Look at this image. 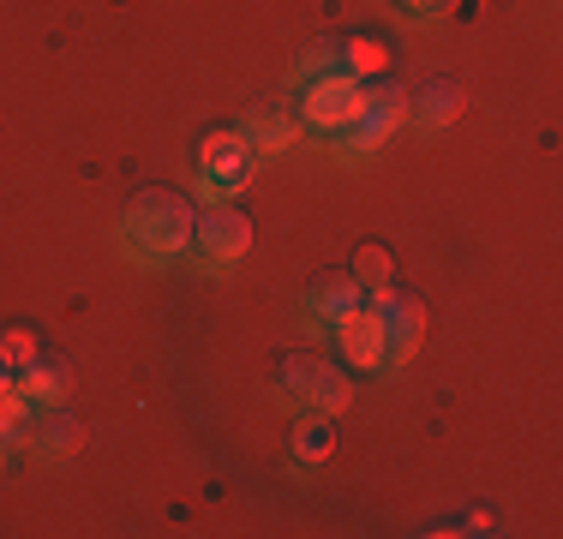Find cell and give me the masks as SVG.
<instances>
[{"mask_svg": "<svg viewBox=\"0 0 563 539\" xmlns=\"http://www.w3.org/2000/svg\"><path fill=\"white\" fill-rule=\"evenodd\" d=\"M126 234L139 240L151 258H174V252L192 246L198 216H192V205H186L180 193H168V186H144V193L126 205Z\"/></svg>", "mask_w": 563, "mask_h": 539, "instance_id": "6da1fadb", "label": "cell"}, {"mask_svg": "<svg viewBox=\"0 0 563 539\" xmlns=\"http://www.w3.org/2000/svg\"><path fill=\"white\" fill-rule=\"evenodd\" d=\"M252 162H258V144L246 139V127H217L198 144V174H205L210 193H246Z\"/></svg>", "mask_w": 563, "mask_h": 539, "instance_id": "7a4b0ae2", "label": "cell"}, {"mask_svg": "<svg viewBox=\"0 0 563 539\" xmlns=\"http://www.w3.org/2000/svg\"><path fill=\"white\" fill-rule=\"evenodd\" d=\"M276 377H282V389H288V396L312 402L318 414H342L347 402H354V377L336 372L330 360H318V354H288L276 366Z\"/></svg>", "mask_w": 563, "mask_h": 539, "instance_id": "3957f363", "label": "cell"}, {"mask_svg": "<svg viewBox=\"0 0 563 539\" xmlns=\"http://www.w3.org/2000/svg\"><path fill=\"white\" fill-rule=\"evenodd\" d=\"M360 102H366V78H354L347 66H336V73L324 78H306V97H300V114L312 120V127H330V132H347L360 114Z\"/></svg>", "mask_w": 563, "mask_h": 539, "instance_id": "277c9868", "label": "cell"}, {"mask_svg": "<svg viewBox=\"0 0 563 539\" xmlns=\"http://www.w3.org/2000/svg\"><path fill=\"white\" fill-rule=\"evenodd\" d=\"M401 120H408V85H396L390 73H384V78H366V102H360L347 139H354V151H378V144L390 139Z\"/></svg>", "mask_w": 563, "mask_h": 539, "instance_id": "5b68a950", "label": "cell"}, {"mask_svg": "<svg viewBox=\"0 0 563 539\" xmlns=\"http://www.w3.org/2000/svg\"><path fill=\"white\" fill-rule=\"evenodd\" d=\"M192 246L205 252V258H217V264L246 258V252H252V216L240 210V205H217V210H205V216H198Z\"/></svg>", "mask_w": 563, "mask_h": 539, "instance_id": "8992f818", "label": "cell"}, {"mask_svg": "<svg viewBox=\"0 0 563 539\" xmlns=\"http://www.w3.org/2000/svg\"><path fill=\"white\" fill-rule=\"evenodd\" d=\"M336 336H342V354H347V366H360V372H378V366H390V330H384V318L372 312L366 300H360L347 318H336Z\"/></svg>", "mask_w": 563, "mask_h": 539, "instance_id": "52a82bcc", "label": "cell"}, {"mask_svg": "<svg viewBox=\"0 0 563 539\" xmlns=\"http://www.w3.org/2000/svg\"><path fill=\"white\" fill-rule=\"evenodd\" d=\"M366 306L384 318V330H390V360H408L413 348H420V330H426V306L420 294H401L396 282L378 294H366Z\"/></svg>", "mask_w": 563, "mask_h": 539, "instance_id": "ba28073f", "label": "cell"}, {"mask_svg": "<svg viewBox=\"0 0 563 539\" xmlns=\"http://www.w3.org/2000/svg\"><path fill=\"white\" fill-rule=\"evenodd\" d=\"M12 384L24 389V396L36 402V408H55V402L73 396V360H60V354H36L31 366H24Z\"/></svg>", "mask_w": 563, "mask_h": 539, "instance_id": "9c48e42d", "label": "cell"}, {"mask_svg": "<svg viewBox=\"0 0 563 539\" xmlns=\"http://www.w3.org/2000/svg\"><path fill=\"white\" fill-rule=\"evenodd\" d=\"M306 300H312V312L318 318H347L354 312L360 300H366V288H360L354 276H347V270H324V276H312V294H306Z\"/></svg>", "mask_w": 563, "mask_h": 539, "instance_id": "30bf717a", "label": "cell"}, {"mask_svg": "<svg viewBox=\"0 0 563 539\" xmlns=\"http://www.w3.org/2000/svg\"><path fill=\"white\" fill-rule=\"evenodd\" d=\"M31 438L43 443V450H55V455H73L78 443H85V426H78L73 414L55 402V408H36L31 414Z\"/></svg>", "mask_w": 563, "mask_h": 539, "instance_id": "8fae6325", "label": "cell"}, {"mask_svg": "<svg viewBox=\"0 0 563 539\" xmlns=\"http://www.w3.org/2000/svg\"><path fill=\"white\" fill-rule=\"evenodd\" d=\"M408 108H420L432 127H444V120L462 114V85H455V78H432L426 90H408Z\"/></svg>", "mask_w": 563, "mask_h": 539, "instance_id": "7c38bea8", "label": "cell"}, {"mask_svg": "<svg viewBox=\"0 0 563 539\" xmlns=\"http://www.w3.org/2000/svg\"><path fill=\"white\" fill-rule=\"evenodd\" d=\"M347 276H354L366 294L390 288V282H396V258H390V246H384V240H366V246L354 252V270H347Z\"/></svg>", "mask_w": 563, "mask_h": 539, "instance_id": "4fadbf2b", "label": "cell"}, {"mask_svg": "<svg viewBox=\"0 0 563 539\" xmlns=\"http://www.w3.org/2000/svg\"><path fill=\"white\" fill-rule=\"evenodd\" d=\"M246 139L258 144V151H282V144L300 139V120H294L288 108H258V114H252V127H246Z\"/></svg>", "mask_w": 563, "mask_h": 539, "instance_id": "5bb4252c", "label": "cell"}, {"mask_svg": "<svg viewBox=\"0 0 563 539\" xmlns=\"http://www.w3.org/2000/svg\"><path fill=\"white\" fill-rule=\"evenodd\" d=\"M342 66L354 78H384V73H390V43H378V36H347V43H342Z\"/></svg>", "mask_w": 563, "mask_h": 539, "instance_id": "9a60e30c", "label": "cell"}, {"mask_svg": "<svg viewBox=\"0 0 563 539\" xmlns=\"http://www.w3.org/2000/svg\"><path fill=\"white\" fill-rule=\"evenodd\" d=\"M31 414H36V402L24 396L19 384L0 389V443H24V438H31Z\"/></svg>", "mask_w": 563, "mask_h": 539, "instance_id": "2e32d148", "label": "cell"}, {"mask_svg": "<svg viewBox=\"0 0 563 539\" xmlns=\"http://www.w3.org/2000/svg\"><path fill=\"white\" fill-rule=\"evenodd\" d=\"M294 450H300V462H324V455L336 450V426H330V414H312V420L294 426Z\"/></svg>", "mask_w": 563, "mask_h": 539, "instance_id": "e0dca14e", "label": "cell"}, {"mask_svg": "<svg viewBox=\"0 0 563 539\" xmlns=\"http://www.w3.org/2000/svg\"><path fill=\"white\" fill-rule=\"evenodd\" d=\"M36 354H43V342H36L31 323H12V330H0V360H7L12 372H24Z\"/></svg>", "mask_w": 563, "mask_h": 539, "instance_id": "ac0fdd59", "label": "cell"}, {"mask_svg": "<svg viewBox=\"0 0 563 539\" xmlns=\"http://www.w3.org/2000/svg\"><path fill=\"white\" fill-rule=\"evenodd\" d=\"M336 66H342V43H330V36H324V43H312V48H306L300 78H324V73H336Z\"/></svg>", "mask_w": 563, "mask_h": 539, "instance_id": "d6986e66", "label": "cell"}, {"mask_svg": "<svg viewBox=\"0 0 563 539\" xmlns=\"http://www.w3.org/2000/svg\"><path fill=\"white\" fill-rule=\"evenodd\" d=\"M12 377H19V372H12L7 360H0V389H12Z\"/></svg>", "mask_w": 563, "mask_h": 539, "instance_id": "ffe728a7", "label": "cell"}, {"mask_svg": "<svg viewBox=\"0 0 563 539\" xmlns=\"http://www.w3.org/2000/svg\"><path fill=\"white\" fill-rule=\"evenodd\" d=\"M401 7H413V12H426V7H438V0H401Z\"/></svg>", "mask_w": 563, "mask_h": 539, "instance_id": "44dd1931", "label": "cell"}]
</instances>
